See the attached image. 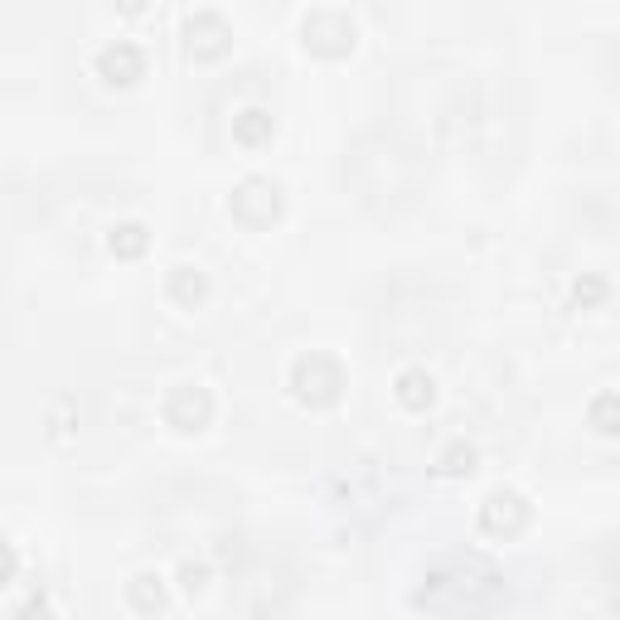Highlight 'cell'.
Masks as SVG:
<instances>
[{
    "label": "cell",
    "mask_w": 620,
    "mask_h": 620,
    "mask_svg": "<svg viewBox=\"0 0 620 620\" xmlns=\"http://www.w3.org/2000/svg\"><path fill=\"white\" fill-rule=\"evenodd\" d=\"M291 388H296V398L311 402V408H330V402L340 398V388H344L340 359H330V354H301L296 364H291Z\"/></svg>",
    "instance_id": "obj_1"
},
{
    "label": "cell",
    "mask_w": 620,
    "mask_h": 620,
    "mask_svg": "<svg viewBox=\"0 0 620 620\" xmlns=\"http://www.w3.org/2000/svg\"><path fill=\"white\" fill-rule=\"evenodd\" d=\"M229 209L238 223H247V229H267V223L281 213V189L272 179H243V185L233 189Z\"/></svg>",
    "instance_id": "obj_2"
},
{
    "label": "cell",
    "mask_w": 620,
    "mask_h": 620,
    "mask_svg": "<svg viewBox=\"0 0 620 620\" xmlns=\"http://www.w3.org/2000/svg\"><path fill=\"white\" fill-rule=\"evenodd\" d=\"M213 417V398L199 383H179V388L165 398V422L175 426V432H199Z\"/></svg>",
    "instance_id": "obj_3"
},
{
    "label": "cell",
    "mask_w": 620,
    "mask_h": 620,
    "mask_svg": "<svg viewBox=\"0 0 620 620\" xmlns=\"http://www.w3.org/2000/svg\"><path fill=\"white\" fill-rule=\"evenodd\" d=\"M306 44L320 54H344L354 44V20L344 10H315L306 20Z\"/></svg>",
    "instance_id": "obj_4"
},
{
    "label": "cell",
    "mask_w": 620,
    "mask_h": 620,
    "mask_svg": "<svg viewBox=\"0 0 620 620\" xmlns=\"http://www.w3.org/2000/svg\"><path fill=\"white\" fill-rule=\"evenodd\" d=\"M480 524L490 528V534H518V528L528 524V504H524V494H514V490L490 494V500H484V510H480Z\"/></svg>",
    "instance_id": "obj_5"
},
{
    "label": "cell",
    "mask_w": 620,
    "mask_h": 620,
    "mask_svg": "<svg viewBox=\"0 0 620 620\" xmlns=\"http://www.w3.org/2000/svg\"><path fill=\"white\" fill-rule=\"evenodd\" d=\"M97 73H103L107 83H137V78L145 73V54L137 49V44L117 39V44H107V49L97 54Z\"/></svg>",
    "instance_id": "obj_6"
},
{
    "label": "cell",
    "mask_w": 620,
    "mask_h": 620,
    "mask_svg": "<svg viewBox=\"0 0 620 620\" xmlns=\"http://www.w3.org/2000/svg\"><path fill=\"white\" fill-rule=\"evenodd\" d=\"M185 39H189V49L199 54V59H219L223 49H229V25H223V15H213V10H204V15H195L185 25Z\"/></svg>",
    "instance_id": "obj_7"
},
{
    "label": "cell",
    "mask_w": 620,
    "mask_h": 620,
    "mask_svg": "<svg viewBox=\"0 0 620 620\" xmlns=\"http://www.w3.org/2000/svg\"><path fill=\"white\" fill-rule=\"evenodd\" d=\"M432 398H436L432 374H426V369H402V374H398V402H402V408L422 412V408H432Z\"/></svg>",
    "instance_id": "obj_8"
},
{
    "label": "cell",
    "mask_w": 620,
    "mask_h": 620,
    "mask_svg": "<svg viewBox=\"0 0 620 620\" xmlns=\"http://www.w3.org/2000/svg\"><path fill=\"white\" fill-rule=\"evenodd\" d=\"M272 112H262V107H247L243 117H233V137H238L243 145H262V141H272Z\"/></svg>",
    "instance_id": "obj_9"
},
{
    "label": "cell",
    "mask_w": 620,
    "mask_h": 620,
    "mask_svg": "<svg viewBox=\"0 0 620 620\" xmlns=\"http://www.w3.org/2000/svg\"><path fill=\"white\" fill-rule=\"evenodd\" d=\"M145 243H151V233H145L141 223H117V229H112V253L117 257H141Z\"/></svg>",
    "instance_id": "obj_10"
},
{
    "label": "cell",
    "mask_w": 620,
    "mask_h": 620,
    "mask_svg": "<svg viewBox=\"0 0 620 620\" xmlns=\"http://www.w3.org/2000/svg\"><path fill=\"white\" fill-rule=\"evenodd\" d=\"M131 606H137V611H161V606H165V586H161V577L141 572V577L131 582Z\"/></svg>",
    "instance_id": "obj_11"
},
{
    "label": "cell",
    "mask_w": 620,
    "mask_h": 620,
    "mask_svg": "<svg viewBox=\"0 0 620 620\" xmlns=\"http://www.w3.org/2000/svg\"><path fill=\"white\" fill-rule=\"evenodd\" d=\"M204 277L195 272V267H175V277H171V296L175 301H185V306H195V301H204Z\"/></svg>",
    "instance_id": "obj_12"
},
{
    "label": "cell",
    "mask_w": 620,
    "mask_h": 620,
    "mask_svg": "<svg viewBox=\"0 0 620 620\" xmlns=\"http://www.w3.org/2000/svg\"><path fill=\"white\" fill-rule=\"evenodd\" d=\"M592 422H596V432H606V436L616 432V393H601V398L592 402Z\"/></svg>",
    "instance_id": "obj_13"
},
{
    "label": "cell",
    "mask_w": 620,
    "mask_h": 620,
    "mask_svg": "<svg viewBox=\"0 0 620 620\" xmlns=\"http://www.w3.org/2000/svg\"><path fill=\"white\" fill-rule=\"evenodd\" d=\"M601 296H606V281H601V277H586V281H577V301H582V306H596Z\"/></svg>",
    "instance_id": "obj_14"
},
{
    "label": "cell",
    "mask_w": 620,
    "mask_h": 620,
    "mask_svg": "<svg viewBox=\"0 0 620 620\" xmlns=\"http://www.w3.org/2000/svg\"><path fill=\"white\" fill-rule=\"evenodd\" d=\"M470 460H476V451H470V446H451V451H446V470H451V476L470 470Z\"/></svg>",
    "instance_id": "obj_15"
},
{
    "label": "cell",
    "mask_w": 620,
    "mask_h": 620,
    "mask_svg": "<svg viewBox=\"0 0 620 620\" xmlns=\"http://www.w3.org/2000/svg\"><path fill=\"white\" fill-rule=\"evenodd\" d=\"M15 568H20V558H15V548H10V543H0V586H5L10 577H15Z\"/></svg>",
    "instance_id": "obj_16"
},
{
    "label": "cell",
    "mask_w": 620,
    "mask_h": 620,
    "mask_svg": "<svg viewBox=\"0 0 620 620\" xmlns=\"http://www.w3.org/2000/svg\"><path fill=\"white\" fill-rule=\"evenodd\" d=\"M20 620H54V611H49V601H39V596H35V601L20 611Z\"/></svg>",
    "instance_id": "obj_17"
},
{
    "label": "cell",
    "mask_w": 620,
    "mask_h": 620,
    "mask_svg": "<svg viewBox=\"0 0 620 620\" xmlns=\"http://www.w3.org/2000/svg\"><path fill=\"white\" fill-rule=\"evenodd\" d=\"M179 577H185V586H189V592H199V586H204V577H209V572H204V568H195V562H185V572H179Z\"/></svg>",
    "instance_id": "obj_18"
}]
</instances>
